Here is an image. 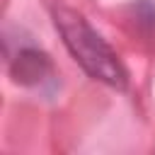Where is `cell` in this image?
Wrapping results in <instances>:
<instances>
[{"mask_svg":"<svg viewBox=\"0 0 155 155\" xmlns=\"http://www.w3.org/2000/svg\"><path fill=\"white\" fill-rule=\"evenodd\" d=\"M53 24H56L68 53L92 80H99L114 90L128 87V73H126L121 58L80 12L58 5V7H53Z\"/></svg>","mask_w":155,"mask_h":155,"instance_id":"1","label":"cell"},{"mask_svg":"<svg viewBox=\"0 0 155 155\" xmlns=\"http://www.w3.org/2000/svg\"><path fill=\"white\" fill-rule=\"evenodd\" d=\"M10 73L19 85L41 87L53 78V65L48 56L36 46H22L15 56H10Z\"/></svg>","mask_w":155,"mask_h":155,"instance_id":"2","label":"cell"}]
</instances>
